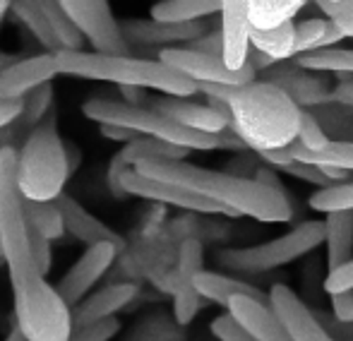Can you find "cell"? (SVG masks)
Returning <instances> with one entry per match:
<instances>
[{"label": "cell", "instance_id": "8d00e7d4", "mask_svg": "<svg viewBox=\"0 0 353 341\" xmlns=\"http://www.w3.org/2000/svg\"><path fill=\"white\" fill-rule=\"evenodd\" d=\"M118 332H121V322H118V318H113V320H106V322L74 329L70 341H111Z\"/></svg>", "mask_w": 353, "mask_h": 341}, {"label": "cell", "instance_id": "d6986e66", "mask_svg": "<svg viewBox=\"0 0 353 341\" xmlns=\"http://www.w3.org/2000/svg\"><path fill=\"white\" fill-rule=\"evenodd\" d=\"M56 202L63 211L68 234H70L74 240H79L82 245L103 243V240H108V243H118L121 248L125 245L123 243V238L111 229V226L103 224L97 214H92V211H89L82 202L74 200L72 195H65V192H63Z\"/></svg>", "mask_w": 353, "mask_h": 341}, {"label": "cell", "instance_id": "5bb4252c", "mask_svg": "<svg viewBox=\"0 0 353 341\" xmlns=\"http://www.w3.org/2000/svg\"><path fill=\"white\" fill-rule=\"evenodd\" d=\"M58 75H61V70H58L56 53L43 51L39 56L17 58L0 70V101L27 96L34 87L43 85V82H53V77Z\"/></svg>", "mask_w": 353, "mask_h": 341}, {"label": "cell", "instance_id": "603a6c76", "mask_svg": "<svg viewBox=\"0 0 353 341\" xmlns=\"http://www.w3.org/2000/svg\"><path fill=\"white\" fill-rule=\"evenodd\" d=\"M288 154L298 161H305V164L320 166L327 171H353V142L351 140H332L325 149H305L298 140H293L291 145H286Z\"/></svg>", "mask_w": 353, "mask_h": 341}, {"label": "cell", "instance_id": "ba28073f", "mask_svg": "<svg viewBox=\"0 0 353 341\" xmlns=\"http://www.w3.org/2000/svg\"><path fill=\"white\" fill-rule=\"evenodd\" d=\"M159 58L176 68L178 72L195 80L197 85H221V87H245L255 82V68L248 63L241 70H233L223 63L221 56L202 53L190 46H171L161 48Z\"/></svg>", "mask_w": 353, "mask_h": 341}, {"label": "cell", "instance_id": "4dcf8cb0", "mask_svg": "<svg viewBox=\"0 0 353 341\" xmlns=\"http://www.w3.org/2000/svg\"><path fill=\"white\" fill-rule=\"evenodd\" d=\"M51 106H53V82H43V85L34 87L24 96V113L19 118V123L27 130H34L39 123H43L51 116Z\"/></svg>", "mask_w": 353, "mask_h": 341}, {"label": "cell", "instance_id": "4fadbf2b", "mask_svg": "<svg viewBox=\"0 0 353 341\" xmlns=\"http://www.w3.org/2000/svg\"><path fill=\"white\" fill-rule=\"evenodd\" d=\"M272 308L279 313L288 332L296 341H336L334 334L327 329L322 318H317L310 308L301 300V296L286 284H274L270 291Z\"/></svg>", "mask_w": 353, "mask_h": 341}, {"label": "cell", "instance_id": "d6a6232c", "mask_svg": "<svg viewBox=\"0 0 353 341\" xmlns=\"http://www.w3.org/2000/svg\"><path fill=\"white\" fill-rule=\"evenodd\" d=\"M205 269V248H202L200 240L185 238L178 250V269L176 279L183 281H195V276Z\"/></svg>", "mask_w": 353, "mask_h": 341}, {"label": "cell", "instance_id": "30bf717a", "mask_svg": "<svg viewBox=\"0 0 353 341\" xmlns=\"http://www.w3.org/2000/svg\"><path fill=\"white\" fill-rule=\"evenodd\" d=\"M123 190L128 195L142 197V200H152V202H161V205H171V207H181L188 211H197V214H223L231 216V211L226 207H221L219 202H212L207 197L197 195V192L188 190L183 185L168 180H159V178L144 176L137 169H128L123 173Z\"/></svg>", "mask_w": 353, "mask_h": 341}, {"label": "cell", "instance_id": "b9f144b4", "mask_svg": "<svg viewBox=\"0 0 353 341\" xmlns=\"http://www.w3.org/2000/svg\"><path fill=\"white\" fill-rule=\"evenodd\" d=\"M99 130H101V135L106 137V140H113V142H132V140H137V137H142V135H137V132H132V130H128V127H121V125H99Z\"/></svg>", "mask_w": 353, "mask_h": 341}, {"label": "cell", "instance_id": "f35d334b", "mask_svg": "<svg viewBox=\"0 0 353 341\" xmlns=\"http://www.w3.org/2000/svg\"><path fill=\"white\" fill-rule=\"evenodd\" d=\"M327 293H339V291H353V260L334 271H327L325 279Z\"/></svg>", "mask_w": 353, "mask_h": 341}, {"label": "cell", "instance_id": "4316f807", "mask_svg": "<svg viewBox=\"0 0 353 341\" xmlns=\"http://www.w3.org/2000/svg\"><path fill=\"white\" fill-rule=\"evenodd\" d=\"M27 207V216L32 229H37L41 236H46L48 240L58 243L63 236L68 234L65 229V219H63V211L58 207V202H34V200H24Z\"/></svg>", "mask_w": 353, "mask_h": 341}, {"label": "cell", "instance_id": "ffe728a7", "mask_svg": "<svg viewBox=\"0 0 353 341\" xmlns=\"http://www.w3.org/2000/svg\"><path fill=\"white\" fill-rule=\"evenodd\" d=\"M195 289L207 303L221 305L223 310H228L231 300L241 293L270 300V293H262L257 286L248 284V281H243V279H236V276H231V274H221V271H210V269H202L200 274L195 276Z\"/></svg>", "mask_w": 353, "mask_h": 341}, {"label": "cell", "instance_id": "ab89813d", "mask_svg": "<svg viewBox=\"0 0 353 341\" xmlns=\"http://www.w3.org/2000/svg\"><path fill=\"white\" fill-rule=\"evenodd\" d=\"M330 298H332V315H334V322L351 324L353 322V291L330 293Z\"/></svg>", "mask_w": 353, "mask_h": 341}, {"label": "cell", "instance_id": "83f0119b", "mask_svg": "<svg viewBox=\"0 0 353 341\" xmlns=\"http://www.w3.org/2000/svg\"><path fill=\"white\" fill-rule=\"evenodd\" d=\"M305 3L307 0H252L250 22L257 29L279 27L283 22H291Z\"/></svg>", "mask_w": 353, "mask_h": 341}, {"label": "cell", "instance_id": "836d02e7", "mask_svg": "<svg viewBox=\"0 0 353 341\" xmlns=\"http://www.w3.org/2000/svg\"><path fill=\"white\" fill-rule=\"evenodd\" d=\"M210 332H212V337L219 341H257L231 310H226V313L216 315V318L212 320Z\"/></svg>", "mask_w": 353, "mask_h": 341}, {"label": "cell", "instance_id": "44dd1931", "mask_svg": "<svg viewBox=\"0 0 353 341\" xmlns=\"http://www.w3.org/2000/svg\"><path fill=\"white\" fill-rule=\"evenodd\" d=\"M10 12H12V17L37 39L43 51L58 53L65 48L56 24H53V19L48 17V12L37 0H12V3H10Z\"/></svg>", "mask_w": 353, "mask_h": 341}, {"label": "cell", "instance_id": "f546056e", "mask_svg": "<svg viewBox=\"0 0 353 341\" xmlns=\"http://www.w3.org/2000/svg\"><path fill=\"white\" fill-rule=\"evenodd\" d=\"M307 205L312 211L330 214V211H353V183H332L327 187H317Z\"/></svg>", "mask_w": 353, "mask_h": 341}, {"label": "cell", "instance_id": "ee69618b", "mask_svg": "<svg viewBox=\"0 0 353 341\" xmlns=\"http://www.w3.org/2000/svg\"><path fill=\"white\" fill-rule=\"evenodd\" d=\"M332 96H334L336 101L351 103V106H353V82H341V85L334 89V94H332Z\"/></svg>", "mask_w": 353, "mask_h": 341}, {"label": "cell", "instance_id": "cb8c5ba5", "mask_svg": "<svg viewBox=\"0 0 353 341\" xmlns=\"http://www.w3.org/2000/svg\"><path fill=\"white\" fill-rule=\"evenodd\" d=\"M250 46L265 53L270 61H286L296 56V22H283L272 29H250Z\"/></svg>", "mask_w": 353, "mask_h": 341}, {"label": "cell", "instance_id": "9c48e42d", "mask_svg": "<svg viewBox=\"0 0 353 341\" xmlns=\"http://www.w3.org/2000/svg\"><path fill=\"white\" fill-rule=\"evenodd\" d=\"M121 245L118 243H94V245H84V253L68 267V271L61 276V281L56 284L58 293L63 296L70 308L84 300L89 293L94 291V286L101 281V276L106 274L113 267L118 253H121Z\"/></svg>", "mask_w": 353, "mask_h": 341}, {"label": "cell", "instance_id": "60d3db41", "mask_svg": "<svg viewBox=\"0 0 353 341\" xmlns=\"http://www.w3.org/2000/svg\"><path fill=\"white\" fill-rule=\"evenodd\" d=\"M24 113V96L22 99H10V101H0V127H8L17 123Z\"/></svg>", "mask_w": 353, "mask_h": 341}, {"label": "cell", "instance_id": "7c38bea8", "mask_svg": "<svg viewBox=\"0 0 353 341\" xmlns=\"http://www.w3.org/2000/svg\"><path fill=\"white\" fill-rule=\"evenodd\" d=\"M123 37L130 46H159L171 48L192 41L205 34V24L197 22H159V19H121Z\"/></svg>", "mask_w": 353, "mask_h": 341}, {"label": "cell", "instance_id": "484cf974", "mask_svg": "<svg viewBox=\"0 0 353 341\" xmlns=\"http://www.w3.org/2000/svg\"><path fill=\"white\" fill-rule=\"evenodd\" d=\"M214 12H221V0H157L149 14L159 22H197Z\"/></svg>", "mask_w": 353, "mask_h": 341}, {"label": "cell", "instance_id": "5b68a950", "mask_svg": "<svg viewBox=\"0 0 353 341\" xmlns=\"http://www.w3.org/2000/svg\"><path fill=\"white\" fill-rule=\"evenodd\" d=\"M82 113L97 125H121L144 137L168 142L188 152H212L223 147V132H200L181 125L152 106H132L123 99H89L82 103Z\"/></svg>", "mask_w": 353, "mask_h": 341}, {"label": "cell", "instance_id": "c3c4849f", "mask_svg": "<svg viewBox=\"0 0 353 341\" xmlns=\"http://www.w3.org/2000/svg\"><path fill=\"white\" fill-rule=\"evenodd\" d=\"M0 267H5V260H3V255H0Z\"/></svg>", "mask_w": 353, "mask_h": 341}, {"label": "cell", "instance_id": "1f68e13d", "mask_svg": "<svg viewBox=\"0 0 353 341\" xmlns=\"http://www.w3.org/2000/svg\"><path fill=\"white\" fill-rule=\"evenodd\" d=\"M202 296L197 293L195 281H183L176 279L173 284V318L178 324H190L197 318V313L202 310Z\"/></svg>", "mask_w": 353, "mask_h": 341}, {"label": "cell", "instance_id": "6da1fadb", "mask_svg": "<svg viewBox=\"0 0 353 341\" xmlns=\"http://www.w3.org/2000/svg\"><path fill=\"white\" fill-rule=\"evenodd\" d=\"M0 255L12 289L14 322L32 341H70L72 308L48 284L32 250L24 195L17 183V149H0Z\"/></svg>", "mask_w": 353, "mask_h": 341}, {"label": "cell", "instance_id": "7402d4cb", "mask_svg": "<svg viewBox=\"0 0 353 341\" xmlns=\"http://www.w3.org/2000/svg\"><path fill=\"white\" fill-rule=\"evenodd\" d=\"M327 271H334L353 260V211L325 214Z\"/></svg>", "mask_w": 353, "mask_h": 341}, {"label": "cell", "instance_id": "d4e9b609", "mask_svg": "<svg viewBox=\"0 0 353 341\" xmlns=\"http://www.w3.org/2000/svg\"><path fill=\"white\" fill-rule=\"evenodd\" d=\"M344 34L334 27L327 17L303 19L296 24V56H305L312 51L332 48L334 43L344 41Z\"/></svg>", "mask_w": 353, "mask_h": 341}, {"label": "cell", "instance_id": "9a60e30c", "mask_svg": "<svg viewBox=\"0 0 353 341\" xmlns=\"http://www.w3.org/2000/svg\"><path fill=\"white\" fill-rule=\"evenodd\" d=\"M185 154H188V149H181V147H176V145H168V142L142 135L132 142H125L123 149L111 159L108 171H106V185H108V190H111V195L123 200V197H128V192L123 190V173L128 169H135L140 161H147V159H183Z\"/></svg>", "mask_w": 353, "mask_h": 341}, {"label": "cell", "instance_id": "f6af8a7d", "mask_svg": "<svg viewBox=\"0 0 353 341\" xmlns=\"http://www.w3.org/2000/svg\"><path fill=\"white\" fill-rule=\"evenodd\" d=\"M3 341H32V339H29L27 334L22 332V327H19L17 322H12V329H10L8 337H5Z\"/></svg>", "mask_w": 353, "mask_h": 341}, {"label": "cell", "instance_id": "8992f818", "mask_svg": "<svg viewBox=\"0 0 353 341\" xmlns=\"http://www.w3.org/2000/svg\"><path fill=\"white\" fill-rule=\"evenodd\" d=\"M325 245V219L303 221L296 229L286 231L274 240H267L260 245L248 248H228L216 255L219 267L228 271H243V274H262L286 267L291 262L301 260L307 253Z\"/></svg>", "mask_w": 353, "mask_h": 341}, {"label": "cell", "instance_id": "f1b7e54d", "mask_svg": "<svg viewBox=\"0 0 353 341\" xmlns=\"http://www.w3.org/2000/svg\"><path fill=\"white\" fill-rule=\"evenodd\" d=\"M298 65L310 72H332V75H353V48H322L298 58Z\"/></svg>", "mask_w": 353, "mask_h": 341}, {"label": "cell", "instance_id": "681fc988", "mask_svg": "<svg viewBox=\"0 0 353 341\" xmlns=\"http://www.w3.org/2000/svg\"><path fill=\"white\" fill-rule=\"evenodd\" d=\"M10 3H12V0H10Z\"/></svg>", "mask_w": 353, "mask_h": 341}, {"label": "cell", "instance_id": "277c9868", "mask_svg": "<svg viewBox=\"0 0 353 341\" xmlns=\"http://www.w3.org/2000/svg\"><path fill=\"white\" fill-rule=\"evenodd\" d=\"M72 176L68 142L58 130L56 116H48L27 135L17 149V183L24 200L53 202L65 192Z\"/></svg>", "mask_w": 353, "mask_h": 341}, {"label": "cell", "instance_id": "ac0fdd59", "mask_svg": "<svg viewBox=\"0 0 353 341\" xmlns=\"http://www.w3.org/2000/svg\"><path fill=\"white\" fill-rule=\"evenodd\" d=\"M228 310L245 324L248 332L257 341H296L270 300L241 293L231 300Z\"/></svg>", "mask_w": 353, "mask_h": 341}, {"label": "cell", "instance_id": "52a82bcc", "mask_svg": "<svg viewBox=\"0 0 353 341\" xmlns=\"http://www.w3.org/2000/svg\"><path fill=\"white\" fill-rule=\"evenodd\" d=\"M65 17L77 27L84 41L92 43L99 53H130V43L125 41L121 29V19H116L108 0H58Z\"/></svg>", "mask_w": 353, "mask_h": 341}, {"label": "cell", "instance_id": "e0dca14e", "mask_svg": "<svg viewBox=\"0 0 353 341\" xmlns=\"http://www.w3.org/2000/svg\"><path fill=\"white\" fill-rule=\"evenodd\" d=\"M137 286L130 281H121V284H108L99 291H92L84 300H79L72 308V324L74 329L89 327V324L106 322V320L118 318L121 310L135 300Z\"/></svg>", "mask_w": 353, "mask_h": 341}, {"label": "cell", "instance_id": "d590c367", "mask_svg": "<svg viewBox=\"0 0 353 341\" xmlns=\"http://www.w3.org/2000/svg\"><path fill=\"white\" fill-rule=\"evenodd\" d=\"M298 142H301L305 149H325L327 145H330V137H327V132L322 130L320 121H317L312 113L307 111H301V121H298Z\"/></svg>", "mask_w": 353, "mask_h": 341}, {"label": "cell", "instance_id": "74e56055", "mask_svg": "<svg viewBox=\"0 0 353 341\" xmlns=\"http://www.w3.org/2000/svg\"><path fill=\"white\" fill-rule=\"evenodd\" d=\"M32 250H34V260H37L39 269L48 276V271H51V267H53V240L41 236L37 229H32Z\"/></svg>", "mask_w": 353, "mask_h": 341}, {"label": "cell", "instance_id": "7a4b0ae2", "mask_svg": "<svg viewBox=\"0 0 353 341\" xmlns=\"http://www.w3.org/2000/svg\"><path fill=\"white\" fill-rule=\"evenodd\" d=\"M144 176L183 185L197 195L219 202L231 216H250L262 224H286L293 219V207L281 187L267 185L260 178L214 171L185 159H147L135 166Z\"/></svg>", "mask_w": 353, "mask_h": 341}, {"label": "cell", "instance_id": "8fae6325", "mask_svg": "<svg viewBox=\"0 0 353 341\" xmlns=\"http://www.w3.org/2000/svg\"><path fill=\"white\" fill-rule=\"evenodd\" d=\"M188 99L190 96H168V94H163V96L154 99L149 106L178 121L181 125L200 132L219 135L231 125V111H228L226 103L216 101V99H210L207 103H195L188 101Z\"/></svg>", "mask_w": 353, "mask_h": 341}, {"label": "cell", "instance_id": "3957f363", "mask_svg": "<svg viewBox=\"0 0 353 341\" xmlns=\"http://www.w3.org/2000/svg\"><path fill=\"white\" fill-rule=\"evenodd\" d=\"M61 75L79 80L108 82L116 87H142L168 96H195L200 85L188 75L178 72L161 58H137L130 53H99V51H72L63 48L56 53Z\"/></svg>", "mask_w": 353, "mask_h": 341}, {"label": "cell", "instance_id": "bcb514c9", "mask_svg": "<svg viewBox=\"0 0 353 341\" xmlns=\"http://www.w3.org/2000/svg\"><path fill=\"white\" fill-rule=\"evenodd\" d=\"M14 61H17V58L10 56V53H0V70H3V68H8L10 63H14Z\"/></svg>", "mask_w": 353, "mask_h": 341}, {"label": "cell", "instance_id": "7bdbcfd3", "mask_svg": "<svg viewBox=\"0 0 353 341\" xmlns=\"http://www.w3.org/2000/svg\"><path fill=\"white\" fill-rule=\"evenodd\" d=\"M118 89H121V94H123V101L132 103V106H147V103H144V92H147V89H142V87H118Z\"/></svg>", "mask_w": 353, "mask_h": 341}, {"label": "cell", "instance_id": "7dc6e473", "mask_svg": "<svg viewBox=\"0 0 353 341\" xmlns=\"http://www.w3.org/2000/svg\"><path fill=\"white\" fill-rule=\"evenodd\" d=\"M10 10V0H0V19L5 17V12Z\"/></svg>", "mask_w": 353, "mask_h": 341}, {"label": "cell", "instance_id": "2e32d148", "mask_svg": "<svg viewBox=\"0 0 353 341\" xmlns=\"http://www.w3.org/2000/svg\"><path fill=\"white\" fill-rule=\"evenodd\" d=\"M250 3L252 0H221V58L233 70L245 68L250 56Z\"/></svg>", "mask_w": 353, "mask_h": 341}, {"label": "cell", "instance_id": "e575fe53", "mask_svg": "<svg viewBox=\"0 0 353 341\" xmlns=\"http://www.w3.org/2000/svg\"><path fill=\"white\" fill-rule=\"evenodd\" d=\"M315 3L346 39H353V0H315Z\"/></svg>", "mask_w": 353, "mask_h": 341}]
</instances>
